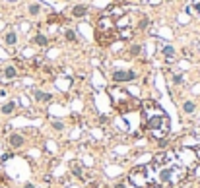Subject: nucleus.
<instances>
[{
  "label": "nucleus",
  "mask_w": 200,
  "mask_h": 188,
  "mask_svg": "<svg viewBox=\"0 0 200 188\" xmlns=\"http://www.w3.org/2000/svg\"><path fill=\"white\" fill-rule=\"evenodd\" d=\"M183 153L185 149L157 153L152 163L130 171L128 180L136 188H179L191 173V167L183 161Z\"/></svg>",
  "instance_id": "1"
},
{
  "label": "nucleus",
  "mask_w": 200,
  "mask_h": 188,
  "mask_svg": "<svg viewBox=\"0 0 200 188\" xmlns=\"http://www.w3.org/2000/svg\"><path fill=\"white\" fill-rule=\"evenodd\" d=\"M142 109V120H144V130L150 138L157 140L161 145H165V138L169 136V117L159 107V103L146 99L140 103Z\"/></svg>",
  "instance_id": "2"
},
{
  "label": "nucleus",
  "mask_w": 200,
  "mask_h": 188,
  "mask_svg": "<svg viewBox=\"0 0 200 188\" xmlns=\"http://www.w3.org/2000/svg\"><path fill=\"white\" fill-rule=\"evenodd\" d=\"M109 97H111V101H113V107L123 114L124 113H134L142 103V101L136 99V95H132V93L128 89H124V87H109Z\"/></svg>",
  "instance_id": "3"
},
{
  "label": "nucleus",
  "mask_w": 200,
  "mask_h": 188,
  "mask_svg": "<svg viewBox=\"0 0 200 188\" xmlns=\"http://www.w3.org/2000/svg\"><path fill=\"white\" fill-rule=\"evenodd\" d=\"M95 39H97V43L103 45V47L111 45L119 39L117 25H115L113 16H103V18H99V23H97V29H95Z\"/></svg>",
  "instance_id": "4"
},
{
  "label": "nucleus",
  "mask_w": 200,
  "mask_h": 188,
  "mask_svg": "<svg viewBox=\"0 0 200 188\" xmlns=\"http://www.w3.org/2000/svg\"><path fill=\"white\" fill-rule=\"evenodd\" d=\"M136 78V74L132 70H120V72H115L113 74V80L117 83H123V82H132Z\"/></svg>",
  "instance_id": "5"
},
{
  "label": "nucleus",
  "mask_w": 200,
  "mask_h": 188,
  "mask_svg": "<svg viewBox=\"0 0 200 188\" xmlns=\"http://www.w3.org/2000/svg\"><path fill=\"white\" fill-rule=\"evenodd\" d=\"M23 142H25V140H23V136H22V134H12V136L8 138L10 148H14V149L22 148V145H23Z\"/></svg>",
  "instance_id": "6"
},
{
  "label": "nucleus",
  "mask_w": 200,
  "mask_h": 188,
  "mask_svg": "<svg viewBox=\"0 0 200 188\" xmlns=\"http://www.w3.org/2000/svg\"><path fill=\"white\" fill-rule=\"evenodd\" d=\"M86 14H88V6H84V4L72 8V16H74V18H84Z\"/></svg>",
  "instance_id": "7"
},
{
  "label": "nucleus",
  "mask_w": 200,
  "mask_h": 188,
  "mask_svg": "<svg viewBox=\"0 0 200 188\" xmlns=\"http://www.w3.org/2000/svg\"><path fill=\"white\" fill-rule=\"evenodd\" d=\"M4 41H6V45L14 47L16 43H18V35H16L14 31H8V33H6V37H4Z\"/></svg>",
  "instance_id": "8"
},
{
  "label": "nucleus",
  "mask_w": 200,
  "mask_h": 188,
  "mask_svg": "<svg viewBox=\"0 0 200 188\" xmlns=\"http://www.w3.org/2000/svg\"><path fill=\"white\" fill-rule=\"evenodd\" d=\"M4 76H6L8 80H14V78L18 76V70H16L14 66H6V68H4Z\"/></svg>",
  "instance_id": "9"
},
{
  "label": "nucleus",
  "mask_w": 200,
  "mask_h": 188,
  "mask_svg": "<svg viewBox=\"0 0 200 188\" xmlns=\"http://www.w3.org/2000/svg\"><path fill=\"white\" fill-rule=\"evenodd\" d=\"M163 54H165L167 60H173V56H175V49H173L171 45H165V47H163Z\"/></svg>",
  "instance_id": "10"
},
{
  "label": "nucleus",
  "mask_w": 200,
  "mask_h": 188,
  "mask_svg": "<svg viewBox=\"0 0 200 188\" xmlns=\"http://www.w3.org/2000/svg\"><path fill=\"white\" fill-rule=\"evenodd\" d=\"M16 107H18V105H16V101H10V103H6V105L2 107V113L4 114H12L16 111Z\"/></svg>",
  "instance_id": "11"
},
{
  "label": "nucleus",
  "mask_w": 200,
  "mask_h": 188,
  "mask_svg": "<svg viewBox=\"0 0 200 188\" xmlns=\"http://www.w3.org/2000/svg\"><path fill=\"white\" fill-rule=\"evenodd\" d=\"M33 97H35V99H37V101H51V95H49V93H43V91H37V89H35V91H33Z\"/></svg>",
  "instance_id": "12"
},
{
  "label": "nucleus",
  "mask_w": 200,
  "mask_h": 188,
  "mask_svg": "<svg viewBox=\"0 0 200 188\" xmlns=\"http://www.w3.org/2000/svg\"><path fill=\"white\" fill-rule=\"evenodd\" d=\"M35 43H37L39 47H45L47 43H49V39H47V37H45V35H43V33H39V35H37V37H35Z\"/></svg>",
  "instance_id": "13"
},
{
  "label": "nucleus",
  "mask_w": 200,
  "mask_h": 188,
  "mask_svg": "<svg viewBox=\"0 0 200 188\" xmlns=\"http://www.w3.org/2000/svg\"><path fill=\"white\" fill-rule=\"evenodd\" d=\"M115 188H136V186H134L130 180H120V182H119V184L115 186Z\"/></svg>",
  "instance_id": "14"
},
{
  "label": "nucleus",
  "mask_w": 200,
  "mask_h": 188,
  "mask_svg": "<svg viewBox=\"0 0 200 188\" xmlns=\"http://www.w3.org/2000/svg\"><path fill=\"white\" fill-rule=\"evenodd\" d=\"M183 111H185V113H192L194 111V103L192 101H187L185 105H183Z\"/></svg>",
  "instance_id": "15"
},
{
  "label": "nucleus",
  "mask_w": 200,
  "mask_h": 188,
  "mask_svg": "<svg viewBox=\"0 0 200 188\" xmlns=\"http://www.w3.org/2000/svg\"><path fill=\"white\" fill-rule=\"evenodd\" d=\"M41 12V6H39V4H31V6H29V14L31 16H35V14H39Z\"/></svg>",
  "instance_id": "16"
},
{
  "label": "nucleus",
  "mask_w": 200,
  "mask_h": 188,
  "mask_svg": "<svg viewBox=\"0 0 200 188\" xmlns=\"http://www.w3.org/2000/svg\"><path fill=\"white\" fill-rule=\"evenodd\" d=\"M66 41H76V33H74L72 29L66 31Z\"/></svg>",
  "instance_id": "17"
},
{
  "label": "nucleus",
  "mask_w": 200,
  "mask_h": 188,
  "mask_svg": "<svg viewBox=\"0 0 200 188\" xmlns=\"http://www.w3.org/2000/svg\"><path fill=\"white\" fill-rule=\"evenodd\" d=\"M173 83H175V85H181V83H183V76L175 74V76H173Z\"/></svg>",
  "instance_id": "18"
},
{
  "label": "nucleus",
  "mask_w": 200,
  "mask_h": 188,
  "mask_svg": "<svg viewBox=\"0 0 200 188\" xmlns=\"http://www.w3.org/2000/svg\"><path fill=\"white\" fill-rule=\"evenodd\" d=\"M192 151H194V157H196V159L200 161V145H198V148H194Z\"/></svg>",
  "instance_id": "19"
},
{
  "label": "nucleus",
  "mask_w": 200,
  "mask_h": 188,
  "mask_svg": "<svg viewBox=\"0 0 200 188\" xmlns=\"http://www.w3.org/2000/svg\"><path fill=\"white\" fill-rule=\"evenodd\" d=\"M52 126H55L56 130H62V128H64V124H62V122H52Z\"/></svg>",
  "instance_id": "20"
},
{
  "label": "nucleus",
  "mask_w": 200,
  "mask_h": 188,
  "mask_svg": "<svg viewBox=\"0 0 200 188\" xmlns=\"http://www.w3.org/2000/svg\"><path fill=\"white\" fill-rule=\"evenodd\" d=\"M140 50H142V47H138V45L132 47V54H140Z\"/></svg>",
  "instance_id": "21"
},
{
  "label": "nucleus",
  "mask_w": 200,
  "mask_h": 188,
  "mask_svg": "<svg viewBox=\"0 0 200 188\" xmlns=\"http://www.w3.org/2000/svg\"><path fill=\"white\" fill-rule=\"evenodd\" d=\"M4 184H6V176L0 175V186H4Z\"/></svg>",
  "instance_id": "22"
},
{
  "label": "nucleus",
  "mask_w": 200,
  "mask_h": 188,
  "mask_svg": "<svg viewBox=\"0 0 200 188\" xmlns=\"http://www.w3.org/2000/svg\"><path fill=\"white\" fill-rule=\"evenodd\" d=\"M146 25H148V19L144 18V19H142V22H140V27H146Z\"/></svg>",
  "instance_id": "23"
},
{
  "label": "nucleus",
  "mask_w": 200,
  "mask_h": 188,
  "mask_svg": "<svg viewBox=\"0 0 200 188\" xmlns=\"http://www.w3.org/2000/svg\"><path fill=\"white\" fill-rule=\"evenodd\" d=\"M23 188H35V186H33V184H31V182H27V184H25Z\"/></svg>",
  "instance_id": "24"
},
{
  "label": "nucleus",
  "mask_w": 200,
  "mask_h": 188,
  "mask_svg": "<svg viewBox=\"0 0 200 188\" xmlns=\"http://www.w3.org/2000/svg\"><path fill=\"white\" fill-rule=\"evenodd\" d=\"M152 2H154V4H159V0H150V4H152Z\"/></svg>",
  "instance_id": "25"
}]
</instances>
